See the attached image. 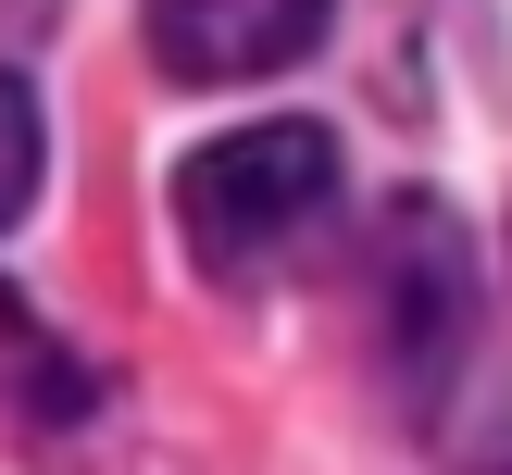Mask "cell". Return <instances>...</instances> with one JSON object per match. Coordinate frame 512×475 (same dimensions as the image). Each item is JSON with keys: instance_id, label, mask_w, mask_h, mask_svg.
<instances>
[{"instance_id": "obj_1", "label": "cell", "mask_w": 512, "mask_h": 475, "mask_svg": "<svg viewBox=\"0 0 512 475\" xmlns=\"http://www.w3.org/2000/svg\"><path fill=\"white\" fill-rule=\"evenodd\" d=\"M338 213V138L325 125H238L175 163V238L213 288H263Z\"/></svg>"}, {"instance_id": "obj_2", "label": "cell", "mask_w": 512, "mask_h": 475, "mask_svg": "<svg viewBox=\"0 0 512 475\" xmlns=\"http://www.w3.org/2000/svg\"><path fill=\"white\" fill-rule=\"evenodd\" d=\"M375 350H388L413 413H438V388L475 350V238L438 200H400L388 213V250H375Z\"/></svg>"}, {"instance_id": "obj_3", "label": "cell", "mask_w": 512, "mask_h": 475, "mask_svg": "<svg viewBox=\"0 0 512 475\" xmlns=\"http://www.w3.org/2000/svg\"><path fill=\"white\" fill-rule=\"evenodd\" d=\"M325 13H338V0H150V50H163V75H188V88H238V75L300 63V50L325 38Z\"/></svg>"}, {"instance_id": "obj_4", "label": "cell", "mask_w": 512, "mask_h": 475, "mask_svg": "<svg viewBox=\"0 0 512 475\" xmlns=\"http://www.w3.org/2000/svg\"><path fill=\"white\" fill-rule=\"evenodd\" d=\"M25 200H38V100H25V75H0V238Z\"/></svg>"}]
</instances>
